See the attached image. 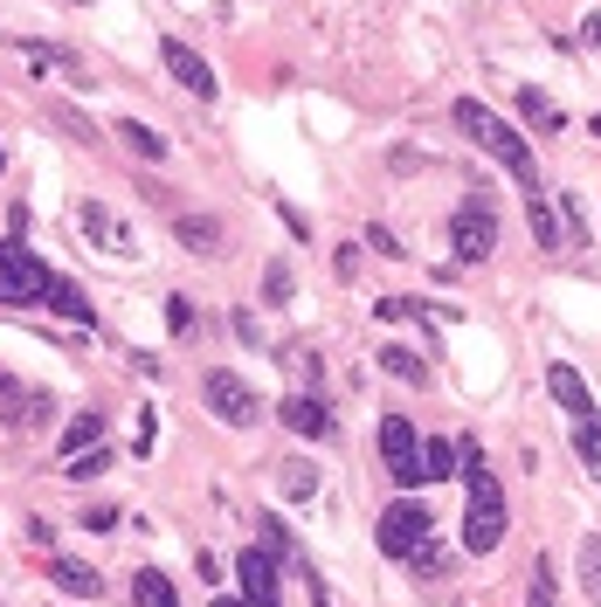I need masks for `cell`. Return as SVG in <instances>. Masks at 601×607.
<instances>
[{"label":"cell","mask_w":601,"mask_h":607,"mask_svg":"<svg viewBox=\"0 0 601 607\" xmlns=\"http://www.w3.org/2000/svg\"><path fill=\"white\" fill-rule=\"evenodd\" d=\"M166 325H174V332H194V304H187V297H166Z\"/></svg>","instance_id":"4dcf8cb0"},{"label":"cell","mask_w":601,"mask_h":607,"mask_svg":"<svg viewBox=\"0 0 601 607\" xmlns=\"http://www.w3.org/2000/svg\"><path fill=\"white\" fill-rule=\"evenodd\" d=\"M49 283H55V270L28 242H0V304H42Z\"/></svg>","instance_id":"3957f363"},{"label":"cell","mask_w":601,"mask_h":607,"mask_svg":"<svg viewBox=\"0 0 601 607\" xmlns=\"http://www.w3.org/2000/svg\"><path fill=\"white\" fill-rule=\"evenodd\" d=\"M215 607H242V594H215Z\"/></svg>","instance_id":"e575fe53"},{"label":"cell","mask_w":601,"mask_h":607,"mask_svg":"<svg viewBox=\"0 0 601 607\" xmlns=\"http://www.w3.org/2000/svg\"><path fill=\"white\" fill-rule=\"evenodd\" d=\"M580 586H588V600L601 607V531H594V539H580Z\"/></svg>","instance_id":"cb8c5ba5"},{"label":"cell","mask_w":601,"mask_h":607,"mask_svg":"<svg viewBox=\"0 0 601 607\" xmlns=\"http://www.w3.org/2000/svg\"><path fill=\"white\" fill-rule=\"evenodd\" d=\"M174 242L187 256H221V221H208V215H180L174 221Z\"/></svg>","instance_id":"4fadbf2b"},{"label":"cell","mask_w":601,"mask_h":607,"mask_svg":"<svg viewBox=\"0 0 601 607\" xmlns=\"http://www.w3.org/2000/svg\"><path fill=\"white\" fill-rule=\"evenodd\" d=\"M525 215H533L539 249H567V235H560V215H553V201H547V194H525Z\"/></svg>","instance_id":"ffe728a7"},{"label":"cell","mask_w":601,"mask_h":607,"mask_svg":"<svg viewBox=\"0 0 601 607\" xmlns=\"http://www.w3.org/2000/svg\"><path fill=\"white\" fill-rule=\"evenodd\" d=\"M574 455L580 463H601V422H574Z\"/></svg>","instance_id":"83f0119b"},{"label":"cell","mask_w":601,"mask_h":607,"mask_svg":"<svg viewBox=\"0 0 601 607\" xmlns=\"http://www.w3.org/2000/svg\"><path fill=\"white\" fill-rule=\"evenodd\" d=\"M408 559H415V573H422V580L449 573V553H436V539H429V545H415V553H408Z\"/></svg>","instance_id":"f546056e"},{"label":"cell","mask_w":601,"mask_h":607,"mask_svg":"<svg viewBox=\"0 0 601 607\" xmlns=\"http://www.w3.org/2000/svg\"><path fill=\"white\" fill-rule=\"evenodd\" d=\"M373 318H381V325H394V318H415V297H387V304H373Z\"/></svg>","instance_id":"1f68e13d"},{"label":"cell","mask_w":601,"mask_h":607,"mask_svg":"<svg viewBox=\"0 0 601 607\" xmlns=\"http://www.w3.org/2000/svg\"><path fill=\"white\" fill-rule=\"evenodd\" d=\"M277 422H284L291 435H305V442H325V435L340 428V422H332V408L318 401V393H291V401H277Z\"/></svg>","instance_id":"30bf717a"},{"label":"cell","mask_w":601,"mask_h":607,"mask_svg":"<svg viewBox=\"0 0 601 607\" xmlns=\"http://www.w3.org/2000/svg\"><path fill=\"white\" fill-rule=\"evenodd\" d=\"M381 373L408 379V387H429V366H422V352H408V346H387V352H381Z\"/></svg>","instance_id":"603a6c76"},{"label":"cell","mask_w":601,"mask_h":607,"mask_svg":"<svg viewBox=\"0 0 601 607\" xmlns=\"http://www.w3.org/2000/svg\"><path fill=\"white\" fill-rule=\"evenodd\" d=\"M42 304H49V311H63V318H77V325H98V311H90V297L77 290V283H63V276L49 283V297H42Z\"/></svg>","instance_id":"44dd1931"},{"label":"cell","mask_w":601,"mask_h":607,"mask_svg":"<svg viewBox=\"0 0 601 607\" xmlns=\"http://www.w3.org/2000/svg\"><path fill=\"white\" fill-rule=\"evenodd\" d=\"M0 166H8V152H0Z\"/></svg>","instance_id":"8d00e7d4"},{"label":"cell","mask_w":601,"mask_h":607,"mask_svg":"<svg viewBox=\"0 0 601 607\" xmlns=\"http://www.w3.org/2000/svg\"><path fill=\"white\" fill-rule=\"evenodd\" d=\"M367 249H381V256H408L401 242H394V228H367Z\"/></svg>","instance_id":"d6a6232c"},{"label":"cell","mask_w":601,"mask_h":607,"mask_svg":"<svg viewBox=\"0 0 601 607\" xmlns=\"http://www.w3.org/2000/svg\"><path fill=\"white\" fill-rule=\"evenodd\" d=\"M373 442H381V463L401 490L422 483V435L408 428V414H381V435H373Z\"/></svg>","instance_id":"8992f818"},{"label":"cell","mask_w":601,"mask_h":607,"mask_svg":"<svg viewBox=\"0 0 601 607\" xmlns=\"http://www.w3.org/2000/svg\"><path fill=\"white\" fill-rule=\"evenodd\" d=\"M49 580H55V594H69V600H98L104 594V573H98V566H84V559H55Z\"/></svg>","instance_id":"7c38bea8"},{"label":"cell","mask_w":601,"mask_h":607,"mask_svg":"<svg viewBox=\"0 0 601 607\" xmlns=\"http://www.w3.org/2000/svg\"><path fill=\"white\" fill-rule=\"evenodd\" d=\"M104 442V414H69V428L63 435H55V455H63V463H69V455H84V449H98Z\"/></svg>","instance_id":"5bb4252c"},{"label":"cell","mask_w":601,"mask_h":607,"mask_svg":"<svg viewBox=\"0 0 601 607\" xmlns=\"http://www.w3.org/2000/svg\"><path fill=\"white\" fill-rule=\"evenodd\" d=\"M449 118H457V131H463V139H471L477 152H491V159L525 186V194H539V166H533V152H525V139L498 118V111H484L477 98H457V111H449Z\"/></svg>","instance_id":"7a4b0ae2"},{"label":"cell","mask_w":601,"mask_h":607,"mask_svg":"<svg viewBox=\"0 0 601 607\" xmlns=\"http://www.w3.org/2000/svg\"><path fill=\"white\" fill-rule=\"evenodd\" d=\"M533 607H560V594H553V559H533Z\"/></svg>","instance_id":"f1b7e54d"},{"label":"cell","mask_w":601,"mask_h":607,"mask_svg":"<svg viewBox=\"0 0 601 607\" xmlns=\"http://www.w3.org/2000/svg\"><path fill=\"white\" fill-rule=\"evenodd\" d=\"M457 463H463L457 442H443V435H436V442H422V483H449V477H457Z\"/></svg>","instance_id":"7402d4cb"},{"label":"cell","mask_w":601,"mask_h":607,"mask_svg":"<svg viewBox=\"0 0 601 607\" xmlns=\"http://www.w3.org/2000/svg\"><path fill=\"white\" fill-rule=\"evenodd\" d=\"M588 131H594V139H601V118H588Z\"/></svg>","instance_id":"d590c367"},{"label":"cell","mask_w":601,"mask_h":607,"mask_svg":"<svg viewBox=\"0 0 601 607\" xmlns=\"http://www.w3.org/2000/svg\"><path fill=\"white\" fill-rule=\"evenodd\" d=\"M580 42H588V49H601V14H588V22H580Z\"/></svg>","instance_id":"836d02e7"},{"label":"cell","mask_w":601,"mask_h":607,"mask_svg":"<svg viewBox=\"0 0 601 607\" xmlns=\"http://www.w3.org/2000/svg\"><path fill=\"white\" fill-rule=\"evenodd\" d=\"M449 249H457V262H484L498 249V215H491L484 194H471L457 215H449Z\"/></svg>","instance_id":"5b68a950"},{"label":"cell","mask_w":601,"mask_h":607,"mask_svg":"<svg viewBox=\"0 0 601 607\" xmlns=\"http://www.w3.org/2000/svg\"><path fill=\"white\" fill-rule=\"evenodd\" d=\"M84 235H90V242H104V249H111V235L125 242V228H111V215H104L98 201H90V207H84Z\"/></svg>","instance_id":"4316f807"},{"label":"cell","mask_w":601,"mask_h":607,"mask_svg":"<svg viewBox=\"0 0 601 607\" xmlns=\"http://www.w3.org/2000/svg\"><path fill=\"white\" fill-rule=\"evenodd\" d=\"M373 539H381V553H387V559H408L415 545L436 539V518H429V511H422L415 498H401V504H387V511H381Z\"/></svg>","instance_id":"277c9868"},{"label":"cell","mask_w":601,"mask_h":607,"mask_svg":"<svg viewBox=\"0 0 601 607\" xmlns=\"http://www.w3.org/2000/svg\"><path fill=\"white\" fill-rule=\"evenodd\" d=\"M463 455V490H471V511H463V553H498V539H504V490L491 477V463L477 455V442H457Z\"/></svg>","instance_id":"6da1fadb"},{"label":"cell","mask_w":601,"mask_h":607,"mask_svg":"<svg viewBox=\"0 0 601 607\" xmlns=\"http://www.w3.org/2000/svg\"><path fill=\"white\" fill-rule=\"evenodd\" d=\"M201 393H208V408H215L229 428H256V422H263V401H256V387H250L242 373H229V366H215L208 379H201Z\"/></svg>","instance_id":"52a82bcc"},{"label":"cell","mask_w":601,"mask_h":607,"mask_svg":"<svg viewBox=\"0 0 601 607\" xmlns=\"http://www.w3.org/2000/svg\"><path fill=\"white\" fill-rule=\"evenodd\" d=\"M560 235H567V249H594L588 201H580V194H560Z\"/></svg>","instance_id":"ac0fdd59"},{"label":"cell","mask_w":601,"mask_h":607,"mask_svg":"<svg viewBox=\"0 0 601 607\" xmlns=\"http://www.w3.org/2000/svg\"><path fill=\"white\" fill-rule=\"evenodd\" d=\"M159 63H166V76H174V83H187V90H194V98H215V69H208V55H194V49H187V42H174V35H166V42H159Z\"/></svg>","instance_id":"9c48e42d"},{"label":"cell","mask_w":601,"mask_h":607,"mask_svg":"<svg viewBox=\"0 0 601 607\" xmlns=\"http://www.w3.org/2000/svg\"><path fill=\"white\" fill-rule=\"evenodd\" d=\"M519 111H525V125H533V131H547V139H553L560 125H567V111H560L539 83H519Z\"/></svg>","instance_id":"9a60e30c"},{"label":"cell","mask_w":601,"mask_h":607,"mask_svg":"<svg viewBox=\"0 0 601 607\" xmlns=\"http://www.w3.org/2000/svg\"><path fill=\"white\" fill-rule=\"evenodd\" d=\"M291 290H297L291 262H270V270H263V304H291Z\"/></svg>","instance_id":"484cf974"},{"label":"cell","mask_w":601,"mask_h":607,"mask_svg":"<svg viewBox=\"0 0 601 607\" xmlns=\"http://www.w3.org/2000/svg\"><path fill=\"white\" fill-rule=\"evenodd\" d=\"M547 393L574 414V422H594V393H588V379H580L567 359H553V366H547Z\"/></svg>","instance_id":"8fae6325"},{"label":"cell","mask_w":601,"mask_h":607,"mask_svg":"<svg viewBox=\"0 0 601 607\" xmlns=\"http://www.w3.org/2000/svg\"><path fill=\"white\" fill-rule=\"evenodd\" d=\"M131 600H139V607H180L174 580H166L159 566H145V573H131Z\"/></svg>","instance_id":"d6986e66"},{"label":"cell","mask_w":601,"mask_h":607,"mask_svg":"<svg viewBox=\"0 0 601 607\" xmlns=\"http://www.w3.org/2000/svg\"><path fill=\"white\" fill-rule=\"evenodd\" d=\"M111 463H118V449H104V442H98V449H84V455H69V477H77V483H90V477H104V469H111Z\"/></svg>","instance_id":"d4e9b609"},{"label":"cell","mask_w":601,"mask_h":607,"mask_svg":"<svg viewBox=\"0 0 601 607\" xmlns=\"http://www.w3.org/2000/svg\"><path fill=\"white\" fill-rule=\"evenodd\" d=\"M111 139H118L125 152H139V159H166V139H159L153 125H139V118H118V125H111Z\"/></svg>","instance_id":"e0dca14e"},{"label":"cell","mask_w":601,"mask_h":607,"mask_svg":"<svg viewBox=\"0 0 601 607\" xmlns=\"http://www.w3.org/2000/svg\"><path fill=\"white\" fill-rule=\"evenodd\" d=\"M277 483H284L291 504H305V498H318V463L311 455H284V463H277Z\"/></svg>","instance_id":"2e32d148"},{"label":"cell","mask_w":601,"mask_h":607,"mask_svg":"<svg viewBox=\"0 0 601 607\" xmlns=\"http://www.w3.org/2000/svg\"><path fill=\"white\" fill-rule=\"evenodd\" d=\"M235 580H242V607H284V580H277V559L263 545L235 553Z\"/></svg>","instance_id":"ba28073f"}]
</instances>
